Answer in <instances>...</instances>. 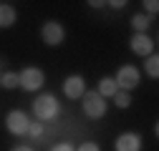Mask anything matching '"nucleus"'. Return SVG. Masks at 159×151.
Instances as JSON below:
<instances>
[{
	"label": "nucleus",
	"mask_w": 159,
	"mask_h": 151,
	"mask_svg": "<svg viewBox=\"0 0 159 151\" xmlns=\"http://www.w3.org/2000/svg\"><path fill=\"white\" fill-rule=\"evenodd\" d=\"M33 113H35V119L41 123L56 121L61 116V103H58V98L53 93H41V96H35V101H33Z\"/></svg>",
	"instance_id": "obj_1"
},
{
	"label": "nucleus",
	"mask_w": 159,
	"mask_h": 151,
	"mask_svg": "<svg viewBox=\"0 0 159 151\" xmlns=\"http://www.w3.org/2000/svg\"><path fill=\"white\" fill-rule=\"evenodd\" d=\"M61 88H63V96L68 101H81L84 93H86V78L78 76V73H73V76H68V78L63 81Z\"/></svg>",
	"instance_id": "obj_7"
},
{
	"label": "nucleus",
	"mask_w": 159,
	"mask_h": 151,
	"mask_svg": "<svg viewBox=\"0 0 159 151\" xmlns=\"http://www.w3.org/2000/svg\"><path fill=\"white\" fill-rule=\"evenodd\" d=\"M116 91H119L116 81H114V78H106V76L98 81V88H96V93H98L101 98H114V93H116Z\"/></svg>",
	"instance_id": "obj_11"
},
{
	"label": "nucleus",
	"mask_w": 159,
	"mask_h": 151,
	"mask_svg": "<svg viewBox=\"0 0 159 151\" xmlns=\"http://www.w3.org/2000/svg\"><path fill=\"white\" fill-rule=\"evenodd\" d=\"M25 136H30L33 141H38V139L43 136V123H41V121H30V126H28V134H25Z\"/></svg>",
	"instance_id": "obj_16"
},
{
	"label": "nucleus",
	"mask_w": 159,
	"mask_h": 151,
	"mask_svg": "<svg viewBox=\"0 0 159 151\" xmlns=\"http://www.w3.org/2000/svg\"><path fill=\"white\" fill-rule=\"evenodd\" d=\"M0 78H3V73H0Z\"/></svg>",
	"instance_id": "obj_23"
},
{
	"label": "nucleus",
	"mask_w": 159,
	"mask_h": 151,
	"mask_svg": "<svg viewBox=\"0 0 159 151\" xmlns=\"http://www.w3.org/2000/svg\"><path fill=\"white\" fill-rule=\"evenodd\" d=\"M51 151H76V149H73V144H71V141H58V144H53V146H51Z\"/></svg>",
	"instance_id": "obj_18"
},
{
	"label": "nucleus",
	"mask_w": 159,
	"mask_h": 151,
	"mask_svg": "<svg viewBox=\"0 0 159 151\" xmlns=\"http://www.w3.org/2000/svg\"><path fill=\"white\" fill-rule=\"evenodd\" d=\"M41 38H43V43L56 48V45H61L63 43V38H66V28L58 23V20H46L43 28H41Z\"/></svg>",
	"instance_id": "obj_6"
},
{
	"label": "nucleus",
	"mask_w": 159,
	"mask_h": 151,
	"mask_svg": "<svg viewBox=\"0 0 159 151\" xmlns=\"http://www.w3.org/2000/svg\"><path fill=\"white\" fill-rule=\"evenodd\" d=\"M114 106H116V108H129V106H131V93L116 91V93H114Z\"/></svg>",
	"instance_id": "obj_14"
},
{
	"label": "nucleus",
	"mask_w": 159,
	"mask_h": 151,
	"mask_svg": "<svg viewBox=\"0 0 159 151\" xmlns=\"http://www.w3.org/2000/svg\"><path fill=\"white\" fill-rule=\"evenodd\" d=\"M43 83H46V73L41 68H35V66H28V68H23L20 73H18V86H20L23 91H28V93L41 91Z\"/></svg>",
	"instance_id": "obj_3"
},
{
	"label": "nucleus",
	"mask_w": 159,
	"mask_h": 151,
	"mask_svg": "<svg viewBox=\"0 0 159 151\" xmlns=\"http://www.w3.org/2000/svg\"><path fill=\"white\" fill-rule=\"evenodd\" d=\"M28 126H30V119H28L25 111H20V108L8 111V116H5V128L10 131L13 136H25V134H28Z\"/></svg>",
	"instance_id": "obj_5"
},
{
	"label": "nucleus",
	"mask_w": 159,
	"mask_h": 151,
	"mask_svg": "<svg viewBox=\"0 0 159 151\" xmlns=\"http://www.w3.org/2000/svg\"><path fill=\"white\" fill-rule=\"evenodd\" d=\"M144 73L149 76V78H154V81L159 78V55L157 53H152L149 58L144 61Z\"/></svg>",
	"instance_id": "obj_12"
},
{
	"label": "nucleus",
	"mask_w": 159,
	"mask_h": 151,
	"mask_svg": "<svg viewBox=\"0 0 159 151\" xmlns=\"http://www.w3.org/2000/svg\"><path fill=\"white\" fill-rule=\"evenodd\" d=\"M18 20V13L10 3H0V28H13Z\"/></svg>",
	"instance_id": "obj_10"
},
{
	"label": "nucleus",
	"mask_w": 159,
	"mask_h": 151,
	"mask_svg": "<svg viewBox=\"0 0 159 151\" xmlns=\"http://www.w3.org/2000/svg\"><path fill=\"white\" fill-rule=\"evenodd\" d=\"M149 23H152V18L144 15V13H136V15L131 18V28H134V33H147Z\"/></svg>",
	"instance_id": "obj_13"
},
{
	"label": "nucleus",
	"mask_w": 159,
	"mask_h": 151,
	"mask_svg": "<svg viewBox=\"0 0 159 151\" xmlns=\"http://www.w3.org/2000/svg\"><path fill=\"white\" fill-rule=\"evenodd\" d=\"M89 5H91V8H104L106 3H98V0H91V3H89Z\"/></svg>",
	"instance_id": "obj_22"
},
{
	"label": "nucleus",
	"mask_w": 159,
	"mask_h": 151,
	"mask_svg": "<svg viewBox=\"0 0 159 151\" xmlns=\"http://www.w3.org/2000/svg\"><path fill=\"white\" fill-rule=\"evenodd\" d=\"M76 151H101V146H98L96 141H84V144L78 146Z\"/></svg>",
	"instance_id": "obj_19"
},
{
	"label": "nucleus",
	"mask_w": 159,
	"mask_h": 151,
	"mask_svg": "<svg viewBox=\"0 0 159 151\" xmlns=\"http://www.w3.org/2000/svg\"><path fill=\"white\" fill-rule=\"evenodd\" d=\"M84 116L86 119H91V121H98V119H104L106 116V111H109V103H106V98H101L96 91H86L84 93Z\"/></svg>",
	"instance_id": "obj_2"
},
{
	"label": "nucleus",
	"mask_w": 159,
	"mask_h": 151,
	"mask_svg": "<svg viewBox=\"0 0 159 151\" xmlns=\"http://www.w3.org/2000/svg\"><path fill=\"white\" fill-rule=\"evenodd\" d=\"M10 151H35L33 146H25V144H18V146H13Z\"/></svg>",
	"instance_id": "obj_21"
},
{
	"label": "nucleus",
	"mask_w": 159,
	"mask_h": 151,
	"mask_svg": "<svg viewBox=\"0 0 159 151\" xmlns=\"http://www.w3.org/2000/svg\"><path fill=\"white\" fill-rule=\"evenodd\" d=\"M106 5H111L114 10H121V8H126V0H111V3H106Z\"/></svg>",
	"instance_id": "obj_20"
},
{
	"label": "nucleus",
	"mask_w": 159,
	"mask_h": 151,
	"mask_svg": "<svg viewBox=\"0 0 159 151\" xmlns=\"http://www.w3.org/2000/svg\"><path fill=\"white\" fill-rule=\"evenodd\" d=\"M114 81H116V86H119V91H131V88H136L139 86V81H142V71H139L136 66H131V63H124L121 68H119V73L114 76Z\"/></svg>",
	"instance_id": "obj_4"
},
{
	"label": "nucleus",
	"mask_w": 159,
	"mask_h": 151,
	"mask_svg": "<svg viewBox=\"0 0 159 151\" xmlns=\"http://www.w3.org/2000/svg\"><path fill=\"white\" fill-rule=\"evenodd\" d=\"M142 5H144V10H147L144 15H149V18L159 13V3H157V0H144V3H142Z\"/></svg>",
	"instance_id": "obj_17"
},
{
	"label": "nucleus",
	"mask_w": 159,
	"mask_h": 151,
	"mask_svg": "<svg viewBox=\"0 0 159 151\" xmlns=\"http://www.w3.org/2000/svg\"><path fill=\"white\" fill-rule=\"evenodd\" d=\"M0 86L3 88H18V73L15 71H5L3 78H0Z\"/></svg>",
	"instance_id": "obj_15"
},
{
	"label": "nucleus",
	"mask_w": 159,
	"mask_h": 151,
	"mask_svg": "<svg viewBox=\"0 0 159 151\" xmlns=\"http://www.w3.org/2000/svg\"><path fill=\"white\" fill-rule=\"evenodd\" d=\"M142 136L136 134V131H124V134H119L116 141H114V151H142Z\"/></svg>",
	"instance_id": "obj_8"
},
{
	"label": "nucleus",
	"mask_w": 159,
	"mask_h": 151,
	"mask_svg": "<svg viewBox=\"0 0 159 151\" xmlns=\"http://www.w3.org/2000/svg\"><path fill=\"white\" fill-rule=\"evenodd\" d=\"M129 45H131V53L142 55V58H149V55L154 53V41L147 33H134L129 38Z\"/></svg>",
	"instance_id": "obj_9"
}]
</instances>
